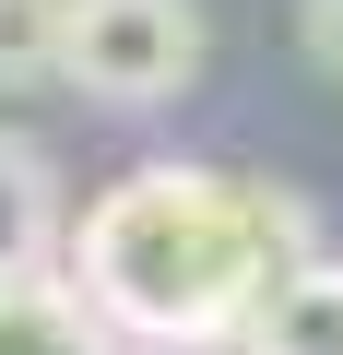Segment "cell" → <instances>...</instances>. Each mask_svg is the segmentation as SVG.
Returning a JSON list of instances; mask_svg holds the SVG:
<instances>
[{
  "mask_svg": "<svg viewBox=\"0 0 343 355\" xmlns=\"http://www.w3.org/2000/svg\"><path fill=\"white\" fill-rule=\"evenodd\" d=\"M308 60L343 71V0H308Z\"/></svg>",
  "mask_w": 343,
  "mask_h": 355,
  "instance_id": "obj_7",
  "label": "cell"
},
{
  "mask_svg": "<svg viewBox=\"0 0 343 355\" xmlns=\"http://www.w3.org/2000/svg\"><path fill=\"white\" fill-rule=\"evenodd\" d=\"M296 261H319L308 214L237 166H130L83 202V237L60 249L118 343H237Z\"/></svg>",
  "mask_w": 343,
  "mask_h": 355,
  "instance_id": "obj_1",
  "label": "cell"
},
{
  "mask_svg": "<svg viewBox=\"0 0 343 355\" xmlns=\"http://www.w3.org/2000/svg\"><path fill=\"white\" fill-rule=\"evenodd\" d=\"M0 355H118L107 308L48 261V272H0Z\"/></svg>",
  "mask_w": 343,
  "mask_h": 355,
  "instance_id": "obj_3",
  "label": "cell"
},
{
  "mask_svg": "<svg viewBox=\"0 0 343 355\" xmlns=\"http://www.w3.org/2000/svg\"><path fill=\"white\" fill-rule=\"evenodd\" d=\"M60 12L71 0H0V83H60Z\"/></svg>",
  "mask_w": 343,
  "mask_h": 355,
  "instance_id": "obj_6",
  "label": "cell"
},
{
  "mask_svg": "<svg viewBox=\"0 0 343 355\" xmlns=\"http://www.w3.org/2000/svg\"><path fill=\"white\" fill-rule=\"evenodd\" d=\"M60 83L95 107H166L202 83V12L190 0H71L60 12Z\"/></svg>",
  "mask_w": 343,
  "mask_h": 355,
  "instance_id": "obj_2",
  "label": "cell"
},
{
  "mask_svg": "<svg viewBox=\"0 0 343 355\" xmlns=\"http://www.w3.org/2000/svg\"><path fill=\"white\" fill-rule=\"evenodd\" d=\"M60 261V178L36 142L0 130V272H48Z\"/></svg>",
  "mask_w": 343,
  "mask_h": 355,
  "instance_id": "obj_5",
  "label": "cell"
},
{
  "mask_svg": "<svg viewBox=\"0 0 343 355\" xmlns=\"http://www.w3.org/2000/svg\"><path fill=\"white\" fill-rule=\"evenodd\" d=\"M142 355H225V343H142Z\"/></svg>",
  "mask_w": 343,
  "mask_h": 355,
  "instance_id": "obj_8",
  "label": "cell"
},
{
  "mask_svg": "<svg viewBox=\"0 0 343 355\" xmlns=\"http://www.w3.org/2000/svg\"><path fill=\"white\" fill-rule=\"evenodd\" d=\"M237 355H343V261H296L237 331Z\"/></svg>",
  "mask_w": 343,
  "mask_h": 355,
  "instance_id": "obj_4",
  "label": "cell"
}]
</instances>
